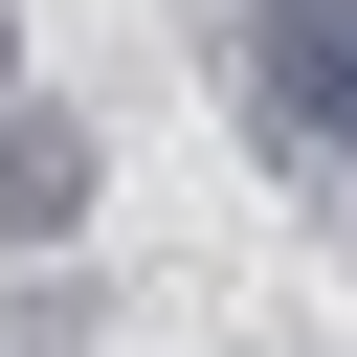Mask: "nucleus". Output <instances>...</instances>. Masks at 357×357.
<instances>
[{"instance_id":"obj_1","label":"nucleus","mask_w":357,"mask_h":357,"mask_svg":"<svg viewBox=\"0 0 357 357\" xmlns=\"http://www.w3.org/2000/svg\"><path fill=\"white\" fill-rule=\"evenodd\" d=\"M89 223H112V134L22 89V112H0V245H89Z\"/></svg>"},{"instance_id":"obj_2","label":"nucleus","mask_w":357,"mask_h":357,"mask_svg":"<svg viewBox=\"0 0 357 357\" xmlns=\"http://www.w3.org/2000/svg\"><path fill=\"white\" fill-rule=\"evenodd\" d=\"M0 112H22V0H0Z\"/></svg>"}]
</instances>
